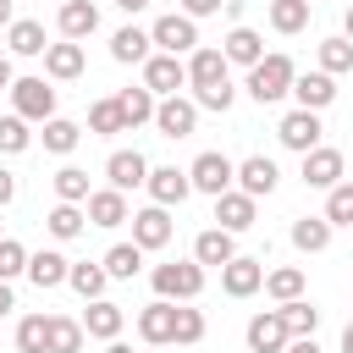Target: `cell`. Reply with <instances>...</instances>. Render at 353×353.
Returning a JSON list of instances; mask_svg holds the SVG:
<instances>
[{"label":"cell","mask_w":353,"mask_h":353,"mask_svg":"<svg viewBox=\"0 0 353 353\" xmlns=\"http://www.w3.org/2000/svg\"><path fill=\"white\" fill-rule=\"evenodd\" d=\"M149 199L160 204V210H171V204H182L188 193H193V182H188V171H176V165H149Z\"/></svg>","instance_id":"obj_13"},{"label":"cell","mask_w":353,"mask_h":353,"mask_svg":"<svg viewBox=\"0 0 353 353\" xmlns=\"http://www.w3.org/2000/svg\"><path fill=\"white\" fill-rule=\"evenodd\" d=\"M28 143H33V132H28V121H22L17 110H11V116H0V149H6V154H22Z\"/></svg>","instance_id":"obj_45"},{"label":"cell","mask_w":353,"mask_h":353,"mask_svg":"<svg viewBox=\"0 0 353 353\" xmlns=\"http://www.w3.org/2000/svg\"><path fill=\"white\" fill-rule=\"evenodd\" d=\"M11 105H17L22 121H50L55 116V88L44 77H17L11 83Z\"/></svg>","instance_id":"obj_5"},{"label":"cell","mask_w":353,"mask_h":353,"mask_svg":"<svg viewBox=\"0 0 353 353\" xmlns=\"http://www.w3.org/2000/svg\"><path fill=\"white\" fill-rule=\"evenodd\" d=\"M99 265H105V276H110V281H132V276H138V265H143V248H138V243H116V248H105V259H99Z\"/></svg>","instance_id":"obj_31"},{"label":"cell","mask_w":353,"mask_h":353,"mask_svg":"<svg viewBox=\"0 0 353 353\" xmlns=\"http://www.w3.org/2000/svg\"><path fill=\"white\" fill-rule=\"evenodd\" d=\"M77 143H83V127L77 121H66V116H50L44 121V149L50 154H72Z\"/></svg>","instance_id":"obj_34"},{"label":"cell","mask_w":353,"mask_h":353,"mask_svg":"<svg viewBox=\"0 0 353 353\" xmlns=\"http://www.w3.org/2000/svg\"><path fill=\"white\" fill-rule=\"evenodd\" d=\"M116 110H121V127L132 132V127L154 121V94H149V88H121V94H116Z\"/></svg>","instance_id":"obj_29"},{"label":"cell","mask_w":353,"mask_h":353,"mask_svg":"<svg viewBox=\"0 0 353 353\" xmlns=\"http://www.w3.org/2000/svg\"><path fill=\"white\" fill-rule=\"evenodd\" d=\"M221 6H226V0H182V17H193V22H199V17L221 11Z\"/></svg>","instance_id":"obj_47"},{"label":"cell","mask_w":353,"mask_h":353,"mask_svg":"<svg viewBox=\"0 0 353 353\" xmlns=\"http://www.w3.org/2000/svg\"><path fill=\"white\" fill-rule=\"evenodd\" d=\"M342 39L353 44V6H347V17H342Z\"/></svg>","instance_id":"obj_53"},{"label":"cell","mask_w":353,"mask_h":353,"mask_svg":"<svg viewBox=\"0 0 353 353\" xmlns=\"http://www.w3.org/2000/svg\"><path fill=\"white\" fill-rule=\"evenodd\" d=\"M281 353H320V342H314V336H292Z\"/></svg>","instance_id":"obj_48"},{"label":"cell","mask_w":353,"mask_h":353,"mask_svg":"<svg viewBox=\"0 0 353 353\" xmlns=\"http://www.w3.org/2000/svg\"><path fill=\"white\" fill-rule=\"evenodd\" d=\"M66 281L94 303V298H105V281H110V276H105V265H88V259H83V265H72V270H66Z\"/></svg>","instance_id":"obj_39"},{"label":"cell","mask_w":353,"mask_h":353,"mask_svg":"<svg viewBox=\"0 0 353 353\" xmlns=\"http://www.w3.org/2000/svg\"><path fill=\"white\" fill-rule=\"evenodd\" d=\"M292 248H303V254L331 248V221H325V215H298V221H292Z\"/></svg>","instance_id":"obj_30"},{"label":"cell","mask_w":353,"mask_h":353,"mask_svg":"<svg viewBox=\"0 0 353 353\" xmlns=\"http://www.w3.org/2000/svg\"><path fill=\"white\" fill-rule=\"evenodd\" d=\"M171 232H176V226H171V215H165L160 204L132 210V243H138L143 254H149V248H165V243H171Z\"/></svg>","instance_id":"obj_14"},{"label":"cell","mask_w":353,"mask_h":353,"mask_svg":"<svg viewBox=\"0 0 353 353\" xmlns=\"http://www.w3.org/2000/svg\"><path fill=\"white\" fill-rule=\"evenodd\" d=\"M309 6H314V0H309Z\"/></svg>","instance_id":"obj_57"},{"label":"cell","mask_w":353,"mask_h":353,"mask_svg":"<svg viewBox=\"0 0 353 353\" xmlns=\"http://www.w3.org/2000/svg\"><path fill=\"white\" fill-rule=\"evenodd\" d=\"M105 353H132V347H127V342H110V347H105Z\"/></svg>","instance_id":"obj_56"},{"label":"cell","mask_w":353,"mask_h":353,"mask_svg":"<svg viewBox=\"0 0 353 353\" xmlns=\"http://www.w3.org/2000/svg\"><path fill=\"white\" fill-rule=\"evenodd\" d=\"M17 22V0H0V28H11Z\"/></svg>","instance_id":"obj_51"},{"label":"cell","mask_w":353,"mask_h":353,"mask_svg":"<svg viewBox=\"0 0 353 353\" xmlns=\"http://www.w3.org/2000/svg\"><path fill=\"white\" fill-rule=\"evenodd\" d=\"M265 292H270L276 303H292V298H303V270H298V265L265 270Z\"/></svg>","instance_id":"obj_36"},{"label":"cell","mask_w":353,"mask_h":353,"mask_svg":"<svg viewBox=\"0 0 353 353\" xmlns=\"http://www.w3.org/2000/svg\"><path fill=\"white\" fill-rule=\"evenodd\" d=\"M44 347H50V314L17 320V353H44Z\"/></svg>","instance_id":"obj_38"},{"label":"cell","mask_w":353,"mask_h":353,"mask_svg":"<svg viewBox=\"0 0 353 353\" xmlns=\"http://www.w3.org/2000/svg\"><path fill=\"white\" fill-rule=\"evenodd\" d=\"M88 132H99V138H110V132H127V127H121V110H116V99H94V105H88Z\"/></svg>","instance_id":"obj_43"},{"label":"cell","mask_w":353,"mask_h":353,"mask_svg":"<svg viewBox=\"0 0 353 353\" xmlns=\"http://www.w3.org/2000/svg\"><path fill=\"white\" fill-rule=\"evenodd\" d=\"M188 88H193V105H204V110H232V77H226V55L221 50H210V44H199L193 50V61H188Z\"/></svg>","instance_id":"obj_1"},{"label":"cell","mask_w":353,"mask_h":353,"mask_svg":"<svg viewBox=\"0 0 353 353\" xmlns=\"http://www.w3.org/2000/svg\"><path fill=\"white\" fill-rule=\"evenodd\" d=\"M83 336H99V342H116V336H121V309H116L110 298H94V303L83 309Z\"/></svg>","instance_id":"obj_24"},{"label":"cell","mask_w":353,"mask_h":353,"mask_svg":"<svg viewBox=\"0 0 353 353\" xmlns=\"http://www.w3.org/2000/svg\"><path fill=\"white\" fill-rule=\"evenodd\" d=\"M171 331H176V303L154 298V303L138 309V336H143L149 347H171Z\"/></svg>","instance_id":"obj_10"},{"label":"cell","mask_w":353,"mask_h":353,"mask_svg":"<svg viewBox=\"0 0 353 353\" xmlns=\"http://www.w3.org/2000/svg\"><path fill=\"white\" fill-rule=\"evenodd\" d=\"M325 221L331 226H353V182H336L325 193Z\"/></svg>","instance_id":"obj_44"},{"label":"cell","mask_w":353,"mask_h":353,"mask_svg":"<svg viewBox=\"0 0 353 353\" xmlns=\"http://www.w3.org/2000/svg\"><path fill=\"white\" fill-rule=\"evenodd\" d=\"M309 0H270V28L276 33H303L309 28Z\"/></svg>","instance_id":"obj_33"},{"label":"cell","mask_w":353,"mask_h":353,"mask_svg":"<svg viewBox=\"0 0 353 353\" xmlns=\"http://www.w3.org/2000/svg\"><path fill=\"white\" fill-rule=\"evenodd\" d=\"M215 226H221V232H232V237H237V232H248V226H254V199H248V193H237V188H226V193L215 199Z\"/></svg>","instance_id":"obj_20"},{"label":"cell","mask_w":353,"mask_h":353,"mask_svg":"<svg viewBox=\"0 0 353 353\" xmlns=\"http://www.w3.org/2000/svg\"><path fill=\"white\" fill-rule=\"evenodd\" d=\"M11 309H17V298H11V281H0V320H6Z\"/></svg>","instance_id":"obj_50"},{"label":"cell","mask_w":353,"mask_h":353,"mask_svg":"<svg viewBox=\"0 0 353 353\" xmlns=\"http://www.w3.org/2000/svg\"><path fill=\"white\" fill-rule=\"evenodd\" d=\"M116 6H121V11H127V17H132V11H143V6H149V0H116Z\"/></svg>","instance_id":"obj_54"},{"label":"cell","mask_w":353,"mask_h":353,"mask_svg":"<svg viewBox=\"0 0 353 353\" xmlns=\"http://www.w3.org/2000/svg\"><path fill=\"white\" fill-rule=\"evenodd\" d=\"M320 72H325V77L353 72V44H347V39H320Z\"/></svg>","instance_id":"obj_42"},{"label":"cell","mask_w":353,"mask_h":353,"mask_svg":"<svg viewBox=\"0 0 353 353\" xmlns=\"http://www.w3.org/2000/svg\"><path fill=\"white\" fill-rule=\"evenodd\" d=\"M292 77H298V66H292V55H265L259 66H248V94L259 99V105H276L281 94H292Z\"/></svg>","instance_id":"obj_2"},{"label":"cell","mask_w":353,"mask_h":353,"mask_svg":"<svg viewBox=\"0 0 353 353\" xmlns=\"http://www.w3.org/2000/svg\"><path fill=\"white\" fill-rule=\"evenodd\" d=\"M276 314L287 320V331H292V336H314V325H320V309H314V303H303V298H292V303H281Z\"/></svg>","instance_id":"obj_40"},{"label":"cell","mask_w":353,"mask_h":353,"mask_svg":"<svg viewBox=\"0 0 353 353\" xmlns=\"http://www.w3.org/2000/svg\"><path fill=\"white\" fill-rule=\"evenodd\" d=\"M188 182H193V193H210V199H221V193L237 182V165H232L221 149H204V154L188 165Z\"/></svg>","instance_id":"obj_4"},{"label":"cell","mask_w":353,"mask_h":353,"mask_svg":"<svg viewBox=\"0 0 353 353\" xmlns=\"http://www.w3.org/2000/svg\"><path fill=\"white\" fill-rule=\"evenodd\" d=\"M105 176H110V188H116V193L143 188V182H149V160H143L138 149H116V154L105 160Z\"/></svg>","instance_id":"obj_17"},{"label":"cell","mask_w":353,"mask_h":353,"mask_svg":"<svg viewBox=\"0 0 353 353\" xmlns=\"http://www.w3.org/2000/svg\"><path fill=\"white\" fill-rule=\"evenodd\" d=\"M11 83H17V72H11V61L0 55V88H11Z\"/></svg>","instance_id":"obj_52"},{"label":"cell","mask_w":353,"mask_h":353,"mask_svg":"<svg viewBox=\"0 0 353 353\" xmlns=\"http://www.w3.org/2000/svg\"><path fill=\"white\" fill-rule=\"evenodd\" d=\"M88 226H121V221H132L127 215V193H116V188H99V193H88Z\"/></svg>","instance_id":"obj_23"},{"label":"cell","mask_w":353,"mask_h":353,"mask_svg":"<svg viewBox=\"0 0 353 353\" xmlns=\"http://www.w3.org/2000/svg\"><path fill=\"white\" fill-rule=\"evenodd\" d=\"M149 44H160V55H188V50H199V28H193V17L171 11L149 28Z\"/></svg>","instance_id":"obj_6"},{"label":"cell","mask_w":353,"mask_h":353,"mask_svg":"<svg viewBox=\"0 0 353 353\" xmlns=\"http://www.w3.org/2000/svg\"><path fill=\"white\" fill-rule=\"evenodd\" d=\"M110 61L143 66V61H149V33H143V28H116V33H110Z\"/></svg>","instance_id":"obj_27"},{"label":"cell","mask_w":353,"mask_h":353,"mask_svg":"<svg viewBox=\"0 0 353 353\" xmlns=\"http://www.w3.org/2000/svg\"><path fill=\"white\" fill-rule=\"evenodd\" d=\"M44 72H50L55 83H72V77H83V44H72V39L50 44V50H44Z\"/></svg>","instance_id":"obj_25"},{"label":"cell","mask_w":353,"mask_h":353,"mask_svg":"<svg viewBox=\"0 0 353 353\" xmlns=\"http://www.w3.org/2000/svg\"><path fill=\"white\" fill-rule=\"evenodd\" d=\"M6 44H11V55H44L50 50L44 44V22H33V17H17L6 28Z\"/></svg>","instance_id":"obj_28"},{"label":"cell","mask_w":353,"mask_h":353,"mask_svg":"<svg viewBox=\"0 0 353 353\" xmlns=\"http://www.w3.org/2000/svg\"><path fill=\"white\" fill-rule=\"evenodd\" d=\"M11 199H17V176H11V171H0V210H6Z\"/></svg>","instance_id":"obj_49"},{"label":"cell","mask_w":353,"mask_h":353,"mask_svg":"<svg viewBox=\"0 0 353 353\" xmlns=\"http://www.w3.org/2000/svg\"><path fill=\"white\" fill-rule=\"evenodd\" d=\"M28 270V248L17 243V237H0V281H11V276H22Z\"/></svg>","instance_id":"obj_46"},{"label":"cell","mask_w":353,"mask_h":353,"mask_svg":"<svg viewBox=\"0 0 353 353\" xmlns=\"http://www.w3.org/2000/svg\"><path fill=\"white\" fill-rule=\"evenodd\" d=\"M221 55H226V66H259L265 61V39L254 28H232L226 44H221Z\"/></svg>","instance_id":"obj_22"},{"label":"cell","mask_w":353,"mask_h":353,"mask_svg":"<svg viewBox=\"0 0 353 353\" xmlns=\"http://www.w3.org/2000/svg\"><path fill=\"white\" fill-rule=\"evenodd\" d=\"M66 270H72V259H66V254L39 248V254H28V270H22V276H28V281L44 292V287H61V281H66Z\"/></svg>","instance_id":"obj_21"},{"label":"cell","mask_w":353,"mask_h":353,"mask_svg":"<svg viewBox=\"0 0 353 353\" xmlns=\"http://www.w3.org/2000/svg\"><path fill=\"white\" fill-rule=\"evenodd\" d=\"M83 226H88V215H83L77 204H55V210L44 215V232H50L55 243H72V237H77Z\"/></svg>","instance_id":"obj_32"},{"label":"cell","mask_w":353,"mask_h":353,"mask_svg":"<svg viewBox=\"0 0 353 353\" xmlns=\"http://www.w3.org/2000/svg\"><path fill=\"white\" fill-rule=\"evenodd\" d=\"M243 336H248V353H281V347L292 342V331H287V320H281L276 309H265V314H254Z\"/></svg>","instance_id":"obj_11"},{"label":"cell","mask_w":353,"mask_h":353,"mask_svg":"<svg viewBox=\"0 0 353 353\" xmlns=\"http://www.w3.org/2000/svg\"><path fill=\"white\" fill-rule=\"evenodd\" d=\"M182 83H188V66H182V55H149V61H143V88H149V94L171 99Z\"/></svg>","instance_id":"obj_8"},{"label":"cell","mask_w":353,"mask_h":353,"mask_svg":"<svg viewBox=\"0 0 353 353\" xmlns=\"http://www.w3.org/2000/svg\"><path fill=\"white\" fill-rule=\"evenodd\" d=\"M50 182H55V199L61 204H88V171L83 165H61Z\"/></svg>","instance_id":"obj_35"},{"label":"cell","mask_w":353,"mask_h":353,"mask_svg":"<svg viewBox=\"0 0 353 353\" xmlns=\"http://www.w3.org/2000/svg\"><path fill=\"white\" fill-rule=\"evenodd\" d=\"M149 281H154V292H160L165 303H171V298H176V303H193V298L204 292V265H199V259H171V265H154Z\"/></svg>","instance_id":"obj_3"},{"label":"cell","mask_w":353,"mask_h":353,"mask_svg":"<svg viewBox=\"0 0 353 353\" xmlns=\"http://www.w3.org/2000/svg\"><path fill=\"white\" fill-rule=\"evenodd\" d=\"M193 259H199V265H232V259H237V243H232V232H221V226L199 232V237H193Z\"/></svg>","instance_id":"obj_26"},{"label":"cell","mask_w":353,"mask_h":353,"mask_svg":"<svg viewBox=\"0 0 353 353\" xmlns=\"http://www.w3.org/2000/svg\"><path fill=\"white\" fill-rule=\"evenodd\" d=\"M221 287H226V298H254L265 287V265L248 259V254H237L232 265H221Z\"/></svg>","instance_id":"obj_15"},{"label":"cell","mask_w":353,"mask_h":353,"mask_svg":"<svg viewBox=\"0 0 353 353\" xmlns=\"http://www.w3.org/2000/svg\"><path fill=\"white\" fill-rule=\"evenodd\" d=\"M154 127H160V138H188V132L199 127V105L182 99V94L154 99Z\"/></svg>","instance_id":"obj_7"},{"label":"cell","mask_w":353,"mask_h":353,"mask_svg":"<svg viewBox=\"0 0 353 353\" xmlns=\"http://www.w3.org/2000/svg\"><path fill=\"white\" fill-rule=\"evenodd\" d=\"M320 116L314 110H287L281 116V127H276V138L287 143V149H298V154H309V149H320Z\"/></svg>","instance_id":"obj_9"},{"label":"cell","mask_w":353,"mask_h":353,"mask_svg":"<svg viewBox=\"0 0 353 353\" xmlns=\"http://www.w3.org/2000/svg\"><path fill=\"white\" fill-rule=\"evenodd\" d=\"M171 342H176V347H193V342H204V309H188V303H176V331H171Z\"/></svg>","instance_id":"obj_41"},{"label":"cell","mask_w":353,"mask_h":353,"mask_svg":"<svg viewBox=\"0 0 353 353\" xmlns=\"http://www.w3.org/2000/svg\"><path fill=\"white\" fill-rule=\"evenodd\" d=\"M342 353H353V320L342 325Z\"/></svg>","instance_id":"obj_55"},{"label":"cell","mask_w":353,"mask_h":353,"mask_svg":"<svg viewBox=\"0 0 353 353\" xmlns=\"http://www.w3.org/2000/svg\"><path fill=\"white\" fill-rule=\"evenodd\" d=\"M55 28H61V39H88L94 28H99V6L94 0H66L61 11H55Z\"/></svg>","instance_id":"obj_18"},{"label":"cell","mask_w":353,"mask_h":353,"mask_svg":"<svg viewBox=\"0 0 353 353\" xmlns=\"http://www.w3.org/2000/svg\"><path fill=\"white\" fill-rule=\"evenodd\" d=\"M292 99H298V110H325L331 99H336V77H325V72H298L292 77Z\"/></svg>","instance_id":"obj_16"},{"label":"cell","mask_w":353,"mask_h":353,"mask_svg":"<svg viewBox=\"0 0 353 353\" xmlns=\"http://www.w3.org/2000/svg\"><path fill=\"white\" fill-rule=\"evenodd\" d=\"M44 353H83V320L50 314V347Z\"/></svg>","instance_id":"obj_37"},{"label":"cell","mask_w":353,"mask_h":353,"mask_svg":"<svg viewBox=\"0 0 353 353\" xmlns=\"http://www.w3.org/2000/svg\"><path fill=\"white\" fill-rule=\"evenodd\" d=\"M336 182H342V154L325 149V143L309 149V154H303V188H325V193H331Z\"/></svg>","instance_id":"obj_19"},{"label":"cell","mask_w":353,"mask_h":353,"mask_svg":"<svg viewBox=\"0 0 353 353\" xmlns=\"http://www.w3.org/2000/svg\"><path fill=\"white\" fill-rule=\"evenodd\" d=\"M276 182H281V171H276V160H270V154H248V160L237 165V193H248V199L276 193Z\"/></svg>","instance_id":"obj_12"}]
</instances>
